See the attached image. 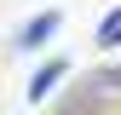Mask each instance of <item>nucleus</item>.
Returning <instances> with one entry per match:
<instances>
[{
	"instance_id": "1",
	"label": "nucleus",
	"mask_w": 121,
	"mask_h": 115,
	"mask_svg": "<svg viewBox=\"0 0 121 115\" xmlns=\"http://www.w3.org/2000/svg\"><path fill=\"white\" fill-rule=\"evenodd\" d=\"M64 75H69V58H52L46 69H35V81H29V104H40V98H46Z\"/></svg>"
},
{
	"instance_id": "2",
	"label": "nucleus",
	"mask_w": 121,
	"mask_h": 115,
	"mask_svg": "<svg viewBox=\"0 0 121 115\" xmlns=\"http://www.w3.org/2000/svg\"><path fill=\"white\" fill-rule=\"evenodd\" d=\"M58 23H64V12H40V17L17 35V46H40V40H52V35H58Z\"/></svg>"
},
{
	"instance_id": "3",
	"label": "nucleus",
	"mask_w": 121,
	"mask_h": 115,
	"mask_svg": "<svg viewBox=\"0 0 121 115\" xmlns=\"http://www.w3.org/2000/svg\"><path fill=\"white\" fill-rule=\"evenodd\" d=\"M98 46L110 52V46H121V6H110V17L98 23Z\"/></svg>"
}]
</instances>
